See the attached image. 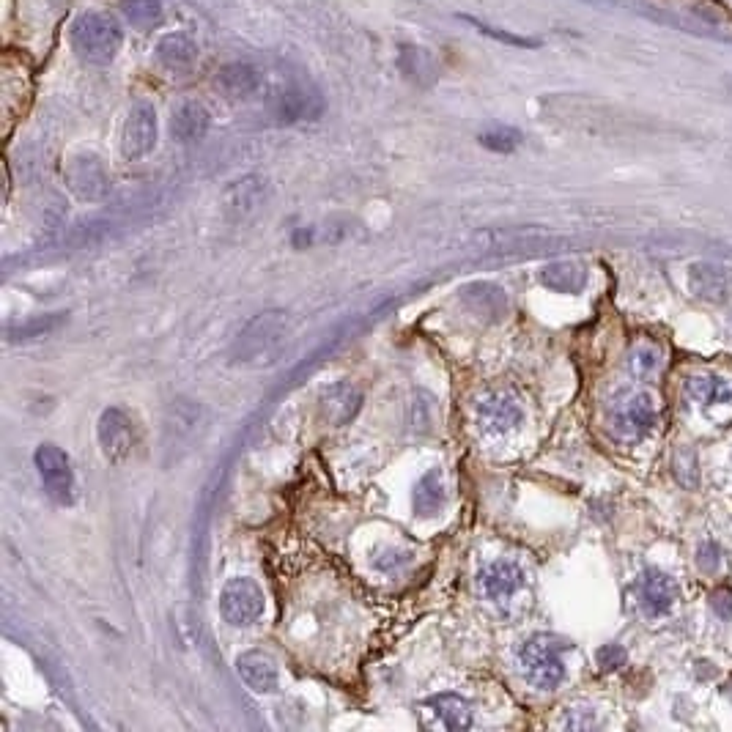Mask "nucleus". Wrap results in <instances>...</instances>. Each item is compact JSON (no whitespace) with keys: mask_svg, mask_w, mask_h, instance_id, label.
<instances>
[{"mask_svg":"<svg viewBox=\"0 0 732 732\" xmlns=\"http://www.w3.org/2000/svg\"><path fill=\"white\" fill-rule=\"evenodd\" d=\"M571 645L554 634H535L519 648V667L535 689L552 691L565 680V653Z\"/></svg>","mask_w":732,"mask_h":732,"instance_id":"f257e3e1","label":"nucleus"},{"mask_svg":"<svg viewBox=\"0 0 732 732\" xmlns=\"http://www.w3.org/2000/svg\"><path fill=\"white\" fill-rule=\"evenodd\" d=\"M121 42H124V31L110 14L91 11V14H83L72 28V47L88 64L113 61V55L121 50Z\"/></svg>","mask_w":732,"mask_h":732,"instance_id":"f03ea898","label":"nucleus"},{"mask_svg":"<svg viewBox=\"0 0 732 732\" xmlns=\"http://www.w3.org/2000/svg\"><path fill=\"white\" fill-rule=\"evenodd\" d=\"M658 409L650 393H626L609 406V428L620 442H639L653 431Z\"/></svg>","mask_w":732,"mask_h":732,"instance_id":"7ed1b4c3","label":"nucleus"},{"mask_svg":"<svg viewBox=\"0 0 732 732\" xmlns=\"http://www.w3.org/2000/svg\"><path fill=\"white\" fill-rule=\"evenodd\" d=\"M283 338H286L283 313H261L242 332L239 346H236V357H239V362H272Z\"/></svg>","mask_w":732,"mask_h":732,"instance_id":"20e7f679","label":"nucleus"},{"mask_svg":"<svg viewBox=\"0 0 732 732\" xmlns=\"http://www.w3.org/2000/svg\"><path fill=\"white\" fill-rule=\"evenodd\" d=\"M264 590L253 582V579H231L220 593V612H223L225 623L234 628L253 626L258 617L264 615Z\"/></svg>","mask_w":732,"mask_h":732,"instance_id":"39448f33","label":"nucleus"},{"mask_svg":"<svg viewBox=\"0 0 732 732\" xmlns=\"http://www.w3.org/2000/svg\"><path fill=\"white\" fill-rule=\"evenodd\" d=\"M33 461H36V469H39V478H42L47 497L55 499L58 505H69L75 499V472H72L69 456L61 447L39 445Z\"/></svg>","mask_w":732,"mask_h":732,"instance_id":"423d86ee","label":"nucleus"},{"mask_svg":"<svg viewBox=\"0 0 732 732\" xmlns=\"http://www.w3.org/2000/svg\"><path fill=\"white\" fill-rule=\"evenodd\" d=\"M475 423H478L480 434L505 436L524 423V409L510 393L491 390V393L480 395L475 404Z\"/></svg>","mask_w":732,"mask_h":732,"instance_id":"0eeeda50","label":"nucleus"},{"mask_svg":"<svg viewBox=\"0 0 732 732\" xmlns=\"http://www.w3.org/2000/svg\"><path fill=\"white\" fill-rule=\"evenodd\" d=\"M157 146V110L149 102H138L129 110L124 135H121V151L127 160H143Z\"/></svg>","mask_w":732,"mask_h":732,"instance_id":"6e6552de","label":"nucleus"},{"mask_svg":"<svg viewBox=\"0 0 732 732\" xmlns=\"http://www.w3.org/2000/svg\"><path fill=\"white\" fill-rule=\"evenodd\" d=\"M420 716L428 730L458 732L472 727V705L458 694H436L420 705Z\"/></svg>","mask_w":732,"mask_h":732,"instance_id":"1a4fd4ad","label":"nucleus"},{"mask_svg":"<svg viewBox=\"0 0 732 732\" xmlns=\"http://www.w3.org/2000/svg\"><path fill=\"white\" fill-rule=\"evenodd\" d=\"M99 445H102V453H105L107 461L113 464H121L127 461L132 447H135V428H132V420L127 417V412L121 409H105L102 417H99Z\"/></svg>","mask_w":732,"mask_h":732,"instance_id":"9d476101","label":"nucleus"},{"mask_svg":"<svg viewBox=\"0 0 732 732\" xmlns=\"http://www.w3.org/2000/svg\"><path fill=\"white\" fill-rule=\"evenodd\" d=\"M637 598L642 612L648 617L667 615L678 601V584L669 573L658 568H645L637 579Z\"/></svg>","mask_w":732,"mask_h":732,"instance_id":"9b49d317","label":"nucleus"},{"mask_svg":"<svg viewBox=\"0 0 732 732\" xmlns=\"http://www.w3.org/2000/svg\"><path fill=\"white\" fill-rule=\"evenodd\" d=\"M66 184L80 201H99L107 192V173L94 154H80L66 165Z\"/></svg>","mask_w":732,"mask_h":732,"instance_id":"f8f14e48","label":"nucleus"},{"mask_svg":"<svg viewBox=\"0 0 732 732\" xmlns=\"http://www.w3.org/2000/svg\"><path fill=\"white\" fill-rule=\"evenodd\" d=\"M521 587H524V571H521V565L513 563V560H497V563L486 565V568L480 571V590H483L488 601H494V604L510 601L513 595L519 593Z\"/></svg>","mask_w":732,"mask_h":732,"instance_id":"ddd939ff","label":"nucleus"},{"mask_svg":"<svg viewBox=\"0 0 732 732\" xmlns=\"http://www.w3.org/2000/svg\"><path fill=\"white\" fill-rule=\"evenodd\" d=\"M689 288L705 302H724L732 294V269L711 261H700L689 269Z\"/></svg>","mask_w":732,"mask_h":732,"instance_id":"4468645a","label":"nucleus"},{"mask_svg":"<svg viewBox=\"0 0 732 732\" xmlns=\"http://www.w3.org/2000/svg\"><path fill=\"white\" fill-rule=\"evenodd\" d=\"M324 110V99H321L319 91L313 88H288L283 94L277 96L275 102V116L283 121V124H299V121H313V118L321 116Z\"/></svg>","mask_w":732,"mask_h":732,"instance_id":"2eb2a0df","label":"nucleus"},{"mask_svg":"<svg viewBox=\"0 0 732 732\" xmlns=\"http://www.w3.org/2000/svg\"><path fill=\"white\" fill-rule=\"evenodd\" d=\"M214 85L228 99H253L264 88V75L253 64H231L214 77Z\"/></svg>","mask_w":732,"mask_h":732,"instance_id":"dca6fc26","label":"nucleus"},{"mask_svg":"<svg viewBox=\"0 0 732 732\" xmlns=\"http://www.w3.org/2000/svg\"><path fill=\"white\" fill-rule=\"evenodd\" d=\"M266 201V181L261 176H247V179L236 181L225 190L223 206L225 214L231 220H244Z\"/></svg>","mask_w":732,"mask_h":732,"instance_id":"f3484780","label":"nucleus"},{"mask_svg":"<svg viewBox=\"0 0 732 732\" xmlns=\"http://www.w3.org/2000/svg\"><path fill=\"white\" fill-rule=\"evenodd\" d=\"M236 672L244 680V686L253 689L255 694H269L277 689V667L266 653H258V650L242 653L236 658Z\"/></svg>","mask_w":732,"mask_h":732,"instance_id":"a211bd4d","label":"nucleus"},{"mask_svg":"<svg viewBox=\"0 0 732 732\" xmlns=\"http://www.w3.org/2000/svg\"><path fill=\"white\" fill-rule=\"evenodd\" d=\"M209 124H212L209 110H206L201 102L187 99V102H181V105L173 110L170 132H173V138L179 140V143H195V140H201L203 135L209 132Z\"/></svg>","mask_w":732,"mask_h":732,"instance_id":"6ab92c4d","label":"nucleus"},{"mask_svg":"<svg viewBox=\"0 0 732 732\" xmlns=\"http://www.w3.org/2000/svg\"><path fill=\"white\" fill-rule=\"evenodd\" d=\"M360 404H362V395L357 387H351V384H335V387H329L324 398H321V409H324V417H327L329 423L335 425H343L349 423L354 414L360 412Z\"/></svg>","mask_w":732,"mask_h":732,"instance_id":"aec40b11","label":"nucleus"},{"mask_svg":"<svg viewBox=\"0 0 732 732\" xmlns=\"http://www.w3.org/2000/svg\"><path fill=\"white\" fill-rule=\"evenodd\" d=\"M686 395L702 409H711V406H724L732 401V387L730 382H724L722 376H713V373H700V376H691L686 382Z\"/></svg>","mask_w":732,"mask_h":732,"instance_id":"412c9836","label":"nucleus"},{"mask_svg":"<svg viewBox=\"0 0 732 732\" xmlns=\"http://www.w3.org/2000/svg\"><path fill=\"white\" fill-rule=\"evenodd\" d=\"M445 478H442V472L439 469H431V472H425L417 488H414V510L425 516V519H431L436 516L439 510L445 508Z\"/></svg>","mask_w":732,"mask_h":732,"instance_id":"4be33fe9","label":"nucleus"},{"mask_svg":"<svg viewBox=\"0 0 732 732\" xmlns=\"http://www.w3.org/2000/svg\"><path fill=\"white\" fill-rule=\"evenodd\" d=\"M157 58L168 69H190L198 58V44L187 33H168L157 44Z\"/></svg>","mask_w":732,"mask_h":732,"instance_id":"5701e85b","label":"nucleus"},{"mask_svg":"<svg viewBox=\"0 0 732 732\" xmlns=\"http://www.w3.org/2000/svg\"><path fill=\"white\" fill-rule=\"evenodd\" d=\"M543 286L552 288V291H560V294H576L582 291L584 283H587V272H584L582 264L576 261H557V264H549L541 272Z\"/></svg>","mask_w":732,"mask_h":732,"instance_id":"b1692460","label":"nucleus"},{"mask_svg":"<svg viewBox=\"0 0 732 732\" xmlns=\"http://www.w3.org/2000/svg\"><path fill=\"white\" fill-rule=\"evenodd\" d=\"M398 61H401L406 77L417 85H431L436 80V61L420 47H401Z\"/></svg>","mask_w":732,"mask_h":732,"instance_id":"393cba45","label":"nucleus"},{"mask_svg":"<svg viewBox=\"0 0 732 732\" xmlns=\"http://www.w3.org/2000/svg\"><path fill=\"white\" fill-rule=\"evenodd\" d=\"M121 11L132 25H151L160 20L162 0H121Z\"/></svg>","mask_w":732,"mask_h":732,"instance_id":"a878e982","label":"nucleus"},{"mask_svg":"<svg viewBox=\"0 0 732 732\" xmlns=\"http://www.w3.org/2000/svg\"><path fill=\"white\" fill-rule=\"evenodd\" d=\"M480 143L491 151H499V154H508L521 143V135L516 129L510 127H499V129H488L486 135H480Z\"/></svg>","mask_w":732,"mask_h":732,"instance_id":"bb28decb","label":"nucleus"},{"mask_svg":"<svg viewBox=\"0 0 732 732\" xmlns=\"http://www.w3.org/2000/svg\"><path fill=\"white\" fill-rule=\"evenodd\" d=\"M61 324L58 316H44V319H33L28 324H20L17 329H11V338L14 340H28V338H36V335H42V332H50Z\"/></svg>","mask_w":732,"mask_h":732,"instance_id":"cd10ccee","label":"nucleus"},{"mask_svg":"<svg viewBox=\"0 0 732 732\" xmlns=\"http://www.w3.org/2000/svg\"><path fill=\"white\" fill-rule=\"evenodd\" d=\"M656 368H658V354L653 349H648V346H642V349H637L631 354V371L637 373V376H642V379L650 376Z\"/></svg>","mask_w":732,"mask_h":732,"instance_id":"c85d7f7f","label":"nucleus"},{"mask_svg":"<svg viewBox=\"0 0 732 732\" xmlns=\"http://www.w3.org/2000/svg\"><path fill=\"white\" fill-rule=\"evenodd\" d=\"M697 565L702 573H716L722 568V549L716 543H702L697 552Z\"/></svg>","mask_w":732,"mask_h":732,"instance_id":"c756f323","label":"nucleus"},{"mask_svg":"<svg viewBox=\"0 0 732 732\" xmlns=\"http://www.w3.org/2000/svg\"><path fill=\"white\" fill-rule=\"evenodd\" d=\"M406 563H409V554L395 552V549H387V552H384V557H376V568H379V571H384V573L401 571Z\"/></svg>","mask_w":732,"mask_h":732,"instance_id":"7c9ffc66","label":"nucleus"},{"mask_svg":"<svg viewBox=\"0 0 732 732\" xmlns=\"http://www.w3.org/2000/svg\"><path fill=\"white\" fill-rule=\"evenodd\" d=\"M623 661H626V650L620 645H606V648L598 650V664L604 669L623 667Z\"/></svg>","mask_w":732,"mask_h":732,"instance_id":"2f4dec72","label":"nucleus"},{"mask_svg":"<svg viewBox=\"0 0 732 732\" xmlns=\"http://www.w3.org/2000/svg\"><path fill=\"white\" fill-rule=\"evenodd\" d=\"M711 609L716 615L722 617V620H730L732 617V593L730 590H716L711 595Z\"/></svg>","mask_w":732,"mask_h":732,"instance_id":"473e14b6","label":"nucleus"},{"mask_svg":"<svg viewBox=\"0 0 732 732\" xmlns=\"http://www.w3.org/2000/svg\"><path fill=\"white\" fill-rule=\"evenodd\" d=\"M730 700H732V689H730Z\"/></svg>","mask_w":732,"mask_h":732,"instance_id":"72a5a7b5","label":"nucleus"}]
</instances>
